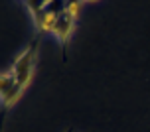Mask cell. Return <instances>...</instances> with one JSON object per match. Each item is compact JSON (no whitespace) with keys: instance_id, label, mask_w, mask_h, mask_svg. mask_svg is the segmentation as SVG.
Wrapping results in <instances>:
<instances>
[{"instance_id":"1","label":"cell","mask_w":150,"mask_h":132,"mask_svg":"<svg viewBox=\"0 0 150 132\" xmlns=\"http://www.w3.org/2000/svg\"><path fill=\"white\" fill-rule=\"evenodd\" d=\"M36 53H38V47L36 44L30 45L26 52H22L18 55V59L14 61V65L10 67V71L14 75V87L8 95L2 97V104L4 107H12V104L22 97V93L26 91V87L30 85L32 77H34V63H36Z\"/></svg>"},{"instance_id":"3","label":"cell","mask_w":150,"mask_h":132,"mask_svg":"<svg viewBox=\"0 0 150 132\" xmlns=\"http://www.w3.org/2000/svg\"><path fill=\"white\" fill-rule=\"evenodd\" d=\"M85 2H95V0H85Z\"/></svg>"},{"instance_id":"2","label":"cell","mask_w":150,"mask_h":132,"mask_svg":"<svg viewBox=\"0 0 150 132\" xmlns=\"http://www.w3.org/2000/svg\"><path fill=\"white\" fill-rule=\"evenodd\" d=\"M75 28V16L69 14L67 10H63V12H59V16H57V20H55V26H53L52 34L59 42H67L69 37H71V32H73Z\"/></svg>"}]
</instances>
